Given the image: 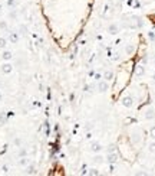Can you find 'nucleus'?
<instances>
[{
	"label": "nucleus",
	"mask_w": 155,
	"mask_h": 176,
	"mask_svg": "<svg viewBox=\"0 0 155 176\" xmlns=\"http://www.w3.org/2000/svg\"><path fill=\"white\" fill-rule=\"evenodd\" d=\"M108 90H109L108 81L106 79H99V82H98V91L99 93H106Z\"/></svg>",
	"instance_id": "nucleus-1"
},
{
	"label": "nucleus",
	"mask_w": 155,
	"mask_h": 176,
	"mask_svg": "<svg viewBox=\"0 0 155 176\" xmlns=\"http://www.w3.org/2000/svg\"><path fill=\"white\" fill-rule=\"evenodd\" d=\"M0 71L7 75V74H10V72L13 71V65H12L9 61H5V62L2 64V66H0Z\"/></svg>",
	"instance_id": "nucleus-2"
},
{
	"label": "nucleus",
	"mask_w": 155,
	"mask_h": 176,
	"mask_svg": "<svg viewBox=\"0 0 155 176\" xmlns=\"http://www.w3.org/2000/svg\"><path fill=\"white\" fill-rule=\"evenodd\" d=\"M7 41H9L10 43H17V42H19V32H15V30L9 32V38H7Z\"/></svg>",
	"instance_id": "nucleus-3"
},
{
	"label": "nucleus",
	"mask_w": 155,
	"mask_h": 176,
	"mask_svg": "<svg viewBox=\"0 0 155 176\" xmlns=\"http://www.w3.org/2000/svg\"><path fill=\"white\" fill-rule=\"evenodd\" d=\"M122 106L126 107V108H131V107L134 106V100H132V97H129V95L123 97V98H122Z\"/></svg>",
	"instance_id": "nucleus-4"
},
{
	"label": "nucleus",
	"mask_w": 155,
	"mask_h": 176,
	"mask_svg": "<svg viewBox=\"0 0 155 176\" xmlns=\"http://www.w3.org/2000/svg\"><path fill=\"white\" fill-rule=\"evenodd\" d=\"M12 58H13V53H12L10 51L3 49V52H2V59H3V61H10Z\"/></svg>",
	"instance_id": "nucleus-5"
},
{
	"label": "nucleus",
	"mask_w": 155,
	"mask_h": 176,
	"mask_svg": "<svg viewBox=\"0 0 155 176\" xmlns=\"http://www.w3.org/2000/svg\"><path fill=\"white\" fill-rule=\"evenodd\" d=\"M91 150H92V152H95V153H98V152H101V150H102V146H101L99 143L93 141V143L91 144Z\"/></svg>",
	"instance_id": "nucleus-6"
},
{
	"label": "nucleus",
	"mask_w": 155,
	"mask_h": 176,
	"mask_svg": "<svg viewBox=\"0 0 155 176\" xmlns=\"http://www.w3.org/2000/svg\"><path fill=\"white\" fill-rule=\"evenodd\" d=\"M7 42H9V41H7L6 38H0V51H3V49L7 46Z\"/></svg>",
	"instance_id": "nucleus-7"
},
{
	"label": "nucleus",
	"mask_w": 155,
	"mask_h": 176,
	"mask_svg": "<svg viewBox=\"0 0 155 176\" xmlns=\"http://www.w3.org/2000/svg\"><path fill=\"white\" fill-rule=\"evenodd\" d=\"M144 72H145V71H144V66L138 65V66L135 68V74H136V75H139V76H141V75H144Z\"/></svg>",
	"instance_id": "nucleus-8"
},
{
	"label": "nucleus",
	"mask_w": 155,
	"mask_h": 176,
	"mask_svg": "<svg viewBox=\"0 0 155 176\" xmlns=\"http://www.w3.org/2000/svg\"><path fill=\"white\" fill-rule=\"evenodd\" d=\"M154 117H155V114H154V110H152V108H149V110L146 111V114H145V118L151 120V118H154Z\"/></svg>",
	"instance_id": "nucleus-9"
},
{
	"label": "nucleus",
	"mask_w": 155,
	"mask_h": 176,
	"mask_svg": "<svg viewBox=\"0 0 155 176\" xmlns=\"http://www.w3.org/2000/svg\"><path fill=\"white\" fill-rule=\"evenodd\" d=\"M35 173H36L35 166H28L26 167V175H35Z\"/></svg>",
	"instance_id": "nucleus-10"
},
{
	"label": "nucleus",
	"mask_w": 155,
	"mask_h": 176,
	"mask_svg": "<svg viewBox=\"0 0 155 176\" xmlns=\"http://www.w3.org/2000/svg\"><path fill=\"white\" fill-rule=\"evenodd\" d=\"M108 30L111 32V33H116L118 32V25H115V23H112L109 28H108Z\"/></svg>",
	"instance_id": "nucleus-11"
},
{
	"label": "nucleus",
	"mask_w": 155,
	"mask_h": 176,
	"mask_svg": "<svg viewBox=\"0 0 155 176\" xmlns=\"http://www.w3.org/2000/svg\"><path fill=\"white\" fill-rule=\"evenodd\" d=\"M16 5H17V3H16V0H7V6H9L12 10L16 7Z\"/></svg>",
	"instance_id": "nucleus-12"
},
{
	"label": "nucleus",
	"mask_w": 155,
	"mask_h": 176,
	"mask_svg": "<svg viewBox=\"0 0 155 176\" xmlns=\"http://www.w3.org/2000/svg\"><path fill=\"white\" fill-rule=\"evenodd\" d=\"M0 29H2V30H7V22L6 20H0Z\"/></svg>",
	"instance_id": "nucleus-13"
},
{
	"label": "nucleus",
	"mask_w": 155,
	"mask_h": 176,
	"mask_svg": "<svg viewBox=\"0 0 155 176\" xmlns=\"http://www.w3.org/2000/svg\"><path fill=\"white\" fill-rule=\"evenodd\" d=\"M19 164H20V166H26V164H28V159H26V156L20 157V160H19Z\"/></svg>",
	"instance_id": "nucleus-14"
},
{
	"label": "nucleus",
	"mask_w": 155,
	"mask_h": 176,
	"mask_svg": "<svg viewBox=\"0 0 155 176\" xmlns=\"http://www.w3.org/2000/svg\"><path fill=\"white\" fill-rule=\"evenodd\" d=\"M103 78H105L106 81H109V79L112 78V72H111V71H106V72L103 74Z\"/></svg>",
	"instance_id": "nucleus-15"
},
{
	"label": "nucleus",
	"mask_w": 155,
	"mask_h": 176,
	"mask_svg": "<svg viewBox=\"0 0 155 176\" xmlns=\"http://www.w3.org/2000/svg\"><path fill=\"white\" fill-rule=\"evenodd\" d=\"M108 160L113 163V162L116 160V154H111V153H109V156H108Z\"/></svg>",
	"instance_id": "nucleus-16"
},
{
	"label": "nucleus",
	"mask_w": 155,
	"mask_h": 176,
	"mask_svg": "<svg viewBox=\"0 0 155 176\" xmlns=\"http://www.w3.org/2000/svg\"><path fill=\"white\" fill-rule=\"evenodd\" d=\"M149 136H151L152 139H155V126L151 127V130H149Z\"/></svg>",
	"instance_id": "nucleus-17"
},
{
	"label": "nucleus",
	"mask_w": 155,
	"mask_h": 176,
	"mask_svg": "<svg viewBox=\"0 0 155 176\" xmlns=\"http://www.w3.org/2000/svg\"><path fill=\"white\" fill-rule=\"evenodd\" d=\"M5 121H6V114L2 113V114H0V123H5Z\"/></svg>",
	"instance_id": "nucleus-18"
},
{
	"label": "nucleus",
	"mask_w": 155,
	"mask_h": 176,
	"mask_svg": "<svg viewBox=\"0 0 155 176\" xmlns=\"http://www.w3.org/2000/svg\"><path fill=\"white\" fill-rule=\"evenodd\" d=\"M26 153H28V152H26V149H20L19 156H20V157H23V156H26Z\"/></svg>",
	"instance_id": "nucleus-19"
},
{
	"label": "nucleus",
	"mask_w": 155,
	"mask_h": 176,
	"mask_svg": "<svg viewBox=\"0 0 155 176\" xmlns=\"http://www.w3.org/2000/svg\"><path fill=\"white\" fill-rule=\"evenodd\" d=\"M89 175H99V170H96V169H91V172H88Z\"/></svg>",
	"instance_id": "nucleus-20"
},
{
	"label": "nucleus",
	"mask_w": 155,
	"mask_h": 176,
	"mask_svg": "<svg viewBox=\"0 0 155 176\" xmlns=\"http://www.w3.org/2000/svg\"><path fill=\"white\" fill-rule=\"evenodd\" d=\"M149 152L155 153V143H151V144H149Z\"/></svg>",
	"instance_id": "nucleus-21"
},
{
	"label": "nucleus",
	"mask_w": 155,
	"mask_h": 176,
	"mask_svg": "<svg viewBox=\"0 0 155 176\" xmlns=\"http://www.w3.org/2000/svg\"><path fill=\"white\" fill-rule=\"evenodd\" d=\"M102 159H103V157H102V156H96V157H95V159H93V160H95V162H96V163H98V162H99V163H101V162H102Z\"/></svg>",
	"instance_id": "nucleus-22"
},
{
	"label": "nucleus",
	"mask_w": 155,
	"mask_h": 176,
	"mask_svg": "<svg viewBox=\"0 0 155 176\" xmlns=\"http://www.w3.org/2000/svg\"><path fill=\"white\" fill-rule=\"evenodd\" d=\"M2 170H3V173H7V172H9V167L5 164V166H2Z\"/></svg>",
	"instance_id": "nucleus-23"
},
{
	"label": "nucleus",
	"mask_w": 155,
	"mask_h": 176,
	"mask_svg": "<svg viewBox=\"0 0 155 176\" xmlns=\"http://www.w3.org/2000/svg\"><path fill=\"white\" fill-rule=\"evenodd\" d=\"M20 143H22L20 139H16V140H15V144H16V146H20Z\"/></svg>",
	"instance_id": "nucleus-24"
},
{
	"label": "nucleus",
	"mask_w": 155,
	"mask_h": 176,
	"mask_svg": "<svg viewBox=\"0 0 155 176\" xmlns=\"http://www.w3.org/2000/svg\"><path fill=\"white\" fill-rule=\"evenodd\" d=\"M2 10H3V5L0 3V13H2Z\"/></svg>",
	"instance_id": "nucleus-25"
},
{
	"label": "nucleus",
	"mask_w": 155,
	"mask_h": 176,
	"mask_svg": "<svg viewBox=\"0 0 155 176\" xmlns=\"http://www.w3.org/2000/svg\"><path fill=\"white\" fill-rule=\"evenodd\" d=\"M152 78H154V81H155V74H154V76H152Z\"/></svg>",
	"instance_id": "nucleus-26"
},
{
	"label": "nucleus",
	"mask_w": 155,
	"mask_h": 176,
	"mask_svg": "<svg viewBox=\"0 0 155 176\" xmlns=\"http://www.w3.org/2000/svg\"><path fill=\"white\" fill-rule=\"evenodd\" d=\"M0 101H2V94H0Z\"/></svg>",
	"instance_id": "nucleus-27"
},
{
	"label": "nucleus",
	"mask_w": 155,
	"mask_h": 176,
	"mask_svg": "<svg viewBox=\"0 0 155 176\" xmlns=\"http://www.w3.org/2000/svg\"><path fill=\"white\" fill-rule=\"evenodd\" d=\"M0 87H2V82H0Z\"/></svg>",
	"instance_id": "nucleus-28"
}]
</instances>
